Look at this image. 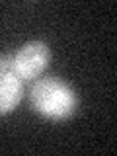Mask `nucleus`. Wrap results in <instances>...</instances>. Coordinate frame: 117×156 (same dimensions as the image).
<instances>
[{
  "label": "nucleus",
  "mask_w": 117,
  "mask_h": 156,
  "mask_svg": "<svg viewBox=\"0 0 117 156\" xmlns=\"http://www.w3.org/2000/svg\"><path fill=\"white\" fill-rule=\"evenodd\" d=\"M33 109L39 115L51 121L68 119L78 107V98L68 84L57 78H41L35 80L29 92Z\"/></svg>",
  "instance_id": "obj_1"
},
{
  "label": "nucleus",
  "mask_w": 117,
  "mask_h": 156,
  "mask_svg": "<svg viewBox=\"0 0 117 156\" xmlns=\"http://www.w3.org/2000/svg\"><path fill=\"white\" fill-rule=\"evenodd\" d=\"M51 51L45 43L31 41L26 43L20 51L14 55V74L20 80H35L49 65Z\"/></svg>",
  "instance_id": "obj_2"
},
{
  "label": "nucleus",
  "mask_w": 117,
  "mask_h": 156,
  "mask_svg": "<svg viewBox=\"0 0 117 156\" xmlns=\"http://www.w3.org/2000/svg\"><path fill=\"white\" fill-rule=\"evenodd\" d=\"M23 94V84L16 74H0V115L16 109Z\"/></svg>",
  "instance_id": "obj_3"
},
{
  "label": "nucleus",
  "mask_w": 117,
  "mask_h": 156,
  "mask_svg": "<svg viewBox=\"0 0 117 156\" xmlns=\"http://www.w3.org/2000/svg\"><path fill=\"white\" fill-rule=\"evenodd\" d=\"M0 74H14V55H0Z\"/></svg>",
  "instance_id": "obj_4"
}]
</instances>
